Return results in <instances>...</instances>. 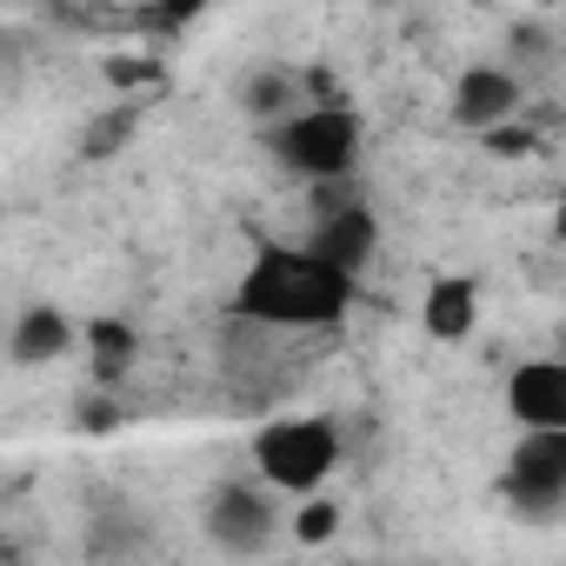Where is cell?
I'll use <instances>...</instances> for the list:
<instances>
[{
    "instance_id": "9a60e30c",
    "label": "cell",
    "mask_w": 566,
    "mask_h": 566,
    "mask_svg": "<svg viewBox=\"0 0 566 566\" xmlns=\"http://www.w3.org/2000/svg\"><path fill=\"white\" fill-rule=\"evenodd\" d=\"M506 54H513V67H506V74H520V81H526V67H546V61L559 54V41H553V28H546V21H513Z\"/></svg>"
},
{
    "instance_id": "4fadbf2b",
    "label": "cell",
    "mask_w": 566,
    "mask_h": 566,
    "mask_svg": "<svg viewBox=\"0 0 566 566\" xmlns=\"http://www.w3.org/2000/svg\"><path fill=\"white\" fill-rule=\"evenodd\" d=\"M140 553H147V520H140V513L107 506V513L87 526V559H94V566H127V559H140Z\"/></svg>"
},
{
    "instance_id": "30bf717a",
    "label": "cell",
    "mask_w": 566,
    "mask_h": 566,
    "mask_svg": "<svg viewBox=\"0 0 566 566\" xmlns=\"http://www.w3.org/2000/svg\"><path fill=\"white\" fill-rule=\"evenodd\" d=\"M420 327L433 340H467L480 327V287L467 273H433L427 294H420Z\"/></svg>"
},
{
    "instance_id": "ffe728a7",
    "label": "cell",
    "mask_w": 566,
    "mask_h": 566,
    "mask_svg": "<svg viewBox=\"0 0 566 566\" xmlns=\"http://www.w3.org/2000/svg\"><path fill=\"white\" fill-rule=\"evenodd\" d=\"M107 81L127 87V94H134V87H154V81H160V61H120V54H114V61H107Z\"/></svg>"
},
{
    "instance_id": "5b68a950",
    "label": "cell",
    "mask_w": 566,
    "mask_h": 566,
    "mask_svg": "<svg viewBox=\"0 0 566 566\" xmlns=\"http://www.w3.org/2000/svg\"><path fill=\"white\" fill-rule=\"evenodd\" d=\"M200 533L213 553L227 559H260L273 539H280V513H273V493L260 480H220L200 506Z\"/></svg>"
},
{
    "instance_id": "44dd1931",
    "label": "cell",
    "mask_w": 566,
    "mask_h": 566,
    "mask_svg": "<svg viewBox=\"0 0 566 566\" xmlns=\"http://www.w3.org/2000/svg\"><path fill=\"white\" fill-rule=\"evenodd\" d=\"M0 334H8V321H0Z\"/></svg>"
},
{
    "instance_id": "6da1fadb",
    "label": "cell",
    "mask_w": 566,
    "mask_h": 566,
    "mask_svg": "<svg viewBox=\"0 0 566 566\" xmlns=\"http://www.w3.org/2000/svg\"><path fill=\"white\" fill-rule=\"evenodd\" d=\"M347 307H354V280L321 266L307 247H280V240L253 247L233 287V321L260 334H321V327H340Z\"/></svg>"
},
{
    "instance_id": "52a82bcc",
    "label": "cell",
    "mask_w": 566,
    "mask_h": 566,
    "mask_svg": "<svg viewBox=\"0 0 566 566\" xmlns=\"http://www.w3.org/2000/svg\"><path fill=\"white\" fill-rule=\"evenodd\" d=\"M447 114H453V127H467V134H493V127H506V120L526 114V81L506 74L500 61H473V67H460Z\"/></svg>"
},
{
    "instance_id": "8992f818",
    "label": "cell",
    "mask_w": 566,
    "mask_h": 566,
    "mask_svg": "<svg viewBox=\"0 0 566 566\" xmlns=\"http://www.w3.org/2000/svg\"><path fill=\"white\" fill-rule=\"evenodd\" d=\"M314 193L327 200V213L314 220L307 253H314L321 266H334L340 280H354V287H360V273H367L374 253H380V213H374L360 193H347V180H340V187H314Z\"/></svg>"
},
{
    "instance_id": "7c38bea8",
    "label": "cell",
    "mask_w": 566,
    "mask_h": 566,
    "mask_svg": "<svg viewBox=\"0 0 566 566\" xmlns=\"http://www.w3.org/2000/svg\"><path fill=\"white\" fill-rule=\"evenodd\" d=\"M87 380H94V394L101 387H120L127 374H134V360H140V334L127 327V321H114V314H101V321H87Z\"/></svg>"
},
{
    "instance_id": "ac0fdd59",
    "label": "cell",
    "mask_w": 566,
    "mask_h": 566,
    "mask_svg": "<svg viewBox=\"0 0 566 566\" xmlns=\"http://www.w3.org/2000/svg\"><path fill=\"white\" fill-rule=\"evenodd\" d=\"M480 140H486L493 154H506V160H520V154H533V147H539L526 120H506V127H493V134H480Z\"/></svg>"
},
{
    "instance_id": "8fae6325",
    "label": "cell",
    "mask_w": 566,
    "mask_h": 566,
    "mask_svg": "<svg viewBox=\"0 0 566 566\" xmlns=\"http://www.w3.org/2000/svg\"><path fill=\"white\" fill-rule=\"evenodd\" d=\"M233 101H240V114L266 134V127H280L287 114L307 107V81H301L294 67H253V74L233 87Z\"/></svg>"
},
{
    "instance_id": "5bb4252c",
    "label": "cell",
    "mask_w": 566,
    "mask_h": 566,
    "mask_svg": "<svg viewBox=\"0 0 566 566\" xmlns=\"http://www.w3.org/2000/svg\"><path fill=\"white\" fill-rule=\"evenodd\" d=\"M134 134H140V101H120V107H107V114L81 134V160H114Z\"/></svg>"
},
{
    "instance_id": "277c9868",
    "label": "cell",
    "mask_w": 566,
    "mask_h": 566,
    "mask_svg": "<svg viewBox=\"0 0 566 566\" xmlns=\"http://www.w3.org/2000/svg\"><path fill=\"white\" fill-rule=\"evenodd\" d=\"M500 500L526 526H553L566 513V433H520L500 467Z\"/></svg>"
},
{
    "instance_id": "7a4b0ae2",
    "label": "cell",
    "mask_w": 566,
    "mask_h": 566,
    "mask_svg": "<svg viewBox=\"0 0 566 566\" xmlns=\"http://www.w3.org/2000/svg\"><path fill=\"white\" fill-rule=\"evenodd\" d=\"M260 147L287 167V174H301L307 187H340V180H354V167H360L367 120H360V107H347V101H307L301 114H287L280 127H266Z\"/></svg>"
},
{
    "instance_id": "e0dca14e",
    "label": "cell",
    "mask_w": 566,
    "mask_h": 566,
    "mask_svg": "<svg viewBox=\"0 0 566 566\" xmlns=\"http://www.w3.org/2000/svg\"><path fill=\"white\" fill-rule=\"evenodd\" d=\"M193 21H200V0H180V8H140V14H134L140 34H180V28H193Z\"/></svg>"
},
{
    "instance_id": "2e32d148",
    "label": "cell",
    "mask_w": 566,
    "mask_h": 566,
    "mask_svg": "<svg viewBox=\"0 0 566 566\" xmlns=\"http://www.w3.org/2000/svg\"><path fill=\"white\" fill-rule=\"evenodd\" d=\"M334 533H340V506H334V500H321V493H314V500H301V513H294V539H301V546H327Z\"/></svg>"
},
{
    "instance_id": "9c48e42d",
    "label": "cell",
    "mask_w": 566,
    "mask_h": 566,
    "mask_svg": "<svg viewBox=\"0 0 566 566\" xmlns=\"http://www.w3.org/2000/svg\"><path fill=\"white\" fill-rule=\"evenodd\" d=\"M74 340H81V327L61 314V307H21L14 321H8V334H0V354H8L14 367H54V360H67L74 354Z\"/></svg>"
},
{
    "instance_id": "ba28073f",
    "label": "cell",
    "mask_w": 566,
    "mask_h": 566,
    "mask_svg": "<svg viewBox=\"0 0 566 566\" xmlns=\"http://www.w3.org/2000/svg\"><path fill=\"white\" fill-rule=\"evenodd\" d=\"M506 413L520 420V433H566V360H520L506 380Z\"/></svg>"
},
{
    "instance_id": "3957f363",
    "label": "cell",
    "mask_w": 566,
    "mask_h": 566,
    "mask_svg": "<svg viewBox=\"0 0 566 566\" xmlns=\"http://www.w3.org/2000/svg\"><path fill=\"white\" fill-rule=\"evenodd\" d=\"M340 467V420L327 413H280L253 433V473L273 493L314 500Z\"/></svg>"
},
{
    "instance_id": "d6986e66",
    "label": "cell",
    "mask_w": 566,
    "mask_h": 566,
    "mask_svg": "<svg viewBox=\"0 0 566 566\" xmlns=\"http://www.w3.org/2000/svg\"><path fill=\"white\" fill-rule=\"evenodd\" d=\"M74 420H81V433H114V427H120V407H114V400H101V394H81Z\"/></svg>"
}]
</instances>
